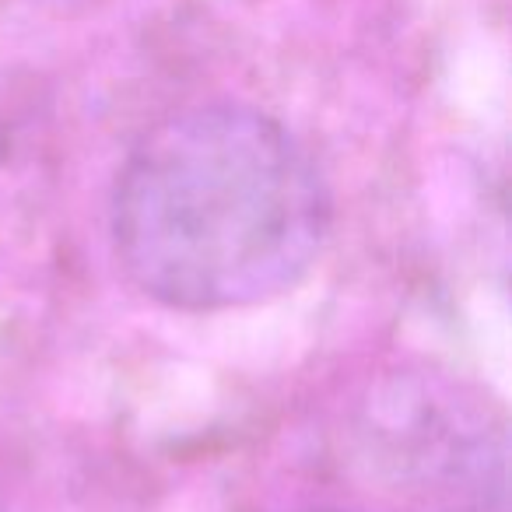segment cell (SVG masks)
Listing matches in <instances>:
<instances>
[{
	"mask_svg": "<svg viewBox=\"0 0 512 512\" xmlns=\"http://www.w3.org/2000/svg\"><path fill=\"white\" fill-rule=\"evenodd\" d=\"M327 228L313 158L246 106H200L158 123L130 151L113 197L127 278L193 313L288 292L316 264Z\"/></svg>",
	"mask_w": 512,
	"mask_h": 512,
	"instance_id": "1",
	"label": "cell"
}]
</instances>
